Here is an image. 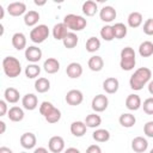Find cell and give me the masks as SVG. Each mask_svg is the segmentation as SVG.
Returning <instances> with one entry per match:
<instances>
[{"instance_id": "cb8c5ba5", "label": "cell", "mask_w": 153, "mask_h": 153, "mask_svg": "<svg viewBox=\"0 0 153 153\" xmlns=\"http://www.w3.org/2000/svg\"><path fill=\"white\" fill-rule=\"evenodd\" d=\"M82 13L87 17H92L97 13L98 11V6H97V2L94 0H86L84 4H82Z\"/></svg>"}, {"instance_id": "f6af8a7d", "label": "cell", "mask_w": 153, "mask_h": 153, "mask_svg": "<svg viewBox=\"0 0 153 153\" xmlns=\"http://www.w3.org/2000/svg\"><path fill=\"white\" fill-rule=\"evenodd\" d=\"M33 2H35V5L36 6H44L45 4H47V0H33Z\"/></svg>"}, {"instance_id": "4316f807", "label": "cell", "mask_w": 153, "mask_h": 153, "mask_svg": "<svg viewBox=\"0 0 153 153\" xmlns=\"http://www.w3.org/2000/svg\"><path fill=\"white\" fill-rule=\"evenodd\" d=\"M118 122H120V124H121L122 127H124V128H131V127L136 123V118H135V116H134L133 114H130V112H124V114H122V115L120 116Z\"/></svg>"}, {"instance_id": "3957f363", "label": "cell", "mask_w": 153, "mask_h": 153, "mask_svg": "<svg viewBox=\"0 0 153 153\" xmlns=\"http://www.w3.org/2000/svg\"><path fill=\"white\" fill-rule=\"evenodd\" d=\"M121 60H120V67L123 71H131L134 69L135 65H136V56H135V51L131 47H124L121 50V55H120Z\"/></svg>"}, {"instance_id": "60d3db41", "label": "cell", "mask_w": 153, "mask_h": 153, "mask_svg": "<svg viewBox=\"0 0 153 153\" xmlns=\"http://www.w3.org/2000/svg\"><path fill=\"white\" fill-rule=\"evenodd\" d=\"M143 32L147 36H153V18H148L145 23H143V27H142Z\"/></svg>"}, {"instance_id": "5b68a950", "label": "cell", "mask_w": 153, "mask_h": 153, "mask_svg": "<svg viewBox=\"0 0 153 153\" xmlns=\"http://www.w3.org/2000/svg\"><path fill=\"white\" fill-rule=\"evenodd\" d=\"M49 27L45 25V24H39V25H36L31 31H30V39L33 42V43H43L48 37H49Z\"/></svg>"}, {"instance_id": "4dcf8cb0", "label": "cell", "mask_w": 153, "mask_h": 153, "mask_svg": "<svg viewBox=\"0 0 153 153\" xmlns=\"http://www.w3.org/2000/svg\"><path fill=\"white\" fill-rule=\"evenodd\" d=\"M84 122L87 126V128H97V127H99L102 124V118H100L99 115H97L96 112H93V114L87 115Z\"/></svg>"}, {"instance_id": "8992f818", "label": "cell", "mask_w": 153, "mask_h": 153, "mask_svg": "<svg viewBox=\"0 0 153 153\" xmlns=\"http://www.w3.org/2000/svg\"><path fill=\"white\" fill-rule=\"evenodd\" d=\"M109 105V99L105 94H97L93 97L92 103H91V108L94 112H103L104 110H106Z\"/></svg>"}, {"instance_id": "7bdbcfd3", "label": "cell", "mask_w": 153, "mask_h": 153, "mask_svg": "<svg viewBox=\"0 0 153 153\" xmlns=\"http://www.w3.org/2000/svg\"><path fill=\"white\" fill-rule=\"evenodd\" d=\"M7 112H8L7 102H6L5 99H4V100H0V116H5Z\"/></svg>"}, {"instance_id": "9c48e42d", "label": "cell", "mask_w": 153, "mask_h": 153, "mask_svg": "<svg viewBox=\"0 0 153 153\" xmlns=\"http://www.w3.org/2000/svg\"><path fill=\"white\" fill-rule=\"evenodd\" d=\"M48 148L53 153H61L65 149V140H63V137H61L59 135L51 136L49 139V142H48Z\"/></svg>"}, {"instance_id": "bcb514c9", "label": "cell", "mask_w": 153, "mask_h": 153, "mask_svg": "<svg viewBox=\"0 0 153 153\" xmlns=\"http://www.w3.org/2000/svg\"><path fill=\"white\" fill-rule=\"evenodd\" d=\"M0 127H1V129H0V134H4L5 130H6V123H5L4 121H0Z\"/></svg>"}, {"instance_id": "74e56055", "label": "cell", "mask_w": 153, "mask_h": 153, "mask_svg": "<svg viewBox=\"0 0 153 153\" xmlns=\"http://www.w3.org/2000/svg\"><path fill=\"white\" fill-rule=\"evenodd\" d=\"M44 118H45V121H47L48 123H51V124L57 123V122L61 120V111H60L57 108H54Z\"/></svg>"}, {"instance_id": "4fadbf2b", "label": "cell", "mask_w": 153, "mask_h": 153, "mask_svg": "<svg viewBox=\"0 0 153 153\" xmlns=\"http://www.w3.org/2000/svg\"><path fill=\"white\" fill-rule=\"evenodd\" d=\"M148 148V141L143 136H136L131 140V149L136 153H143Z\"/></svg>"}, {"instance_id": "b9f144b4", "label": "cell", "mask_w": 153, "mask_h": 153, "mask_svg": "<svg viewBox=\"0 0 153 153\" xmlns=\"http://www.w3.org/2000/svg\"><path fill=\"white\" fill-rule=\"evenodd\" d=\"M143 133L147 137H153V121L146 122V124L143 126Z\"/></svg>"}, {"instance_id": "d6986e66", "label": "cell", "mask_w": 153, "mask_h": 153, "mask_svg": "<svg viewBox=\"0 0 153 153\" xmlns=\"http://www.w3.org/2000/svg\"><path fill=\"white\" fill-rule=\"evenodd\" d=\"M66 73L71 79H78L82 74V67L79 62H71L66 68Z\"/></svg>"}, {"instance_id": "d6a6232c", "label": "cell", "mask_w": 153, "mask_h": 153, "mask_svg": "<svg viewBox=\"0 0 153 153\" xmlns=\"http://www.w3.org/2000/svg\"><path fill=\"white\" fill-rule=\"evenodd\" d=\"M92 137L97 142H106L110 140V133L106 129H96L92 134Z\"/></svg>"}, {"instance_id": "2e32d148", "label": "cell", "mask_w": 153, "mask_h": 153, "mask_svg": "<svg viewBox=\"0 0 153 153\" xmlns=\"http://www.w3.org/2000/svg\"><path fill=\"white\" fill-rule=\"evenodd\" d=\"M126 106H127V109L130 110V111H136V110H139V109L142 106V102H141L140 96H139V94H135V93L129 94V96L127 97V99H126Z\"/></svg>"}, {"instance_id": "f35d334b", "label": "cell", "mask_w": 153, "mask_h": 153, "mask_svg": "<svg viewBox=\"0 0 153 153\" xmlns=\"http://www.w3.org/2000/svg\"><path fill=\"white\" fill-rule=\"evenodd\" d=\"M54 108H55V106H54L50 102H47V100H45V102H42L41 105H39V114H41L42 116L45 117V116H47Z\"/></svg>"}, {"instance_id": "681fc988", "label": "cell", "mask_w": 153, "mask_h": 153, "mask_svg": "<svg viewBox=\"0 0 153 153\" xmlns=\"http://www.w3.org/2000/svg\"><path fill=\"white\" fill-rule=\"evenodd\" d=\"M2 152H7V153H12V151L10 148H6V147H0V153Z\"/></svg>"}, {"instance_id": "11a10c76", "label": "cell", "mask_w": 153, "mask_h": 153, "mask_svg": "<svg viewBox=\"0 0 153 153\" xmlns=\"http://www.w3.org/2000/svg\"><path fill=\"white\" fill-rule=\"evenodd\" d=\"M151 153H153V148H152V149H151Z\"/></svg>"}, {"instance_id": "816d5d0a", "label": "cell", "mask_w": 153, "mask_h": 153, "mask_svg": "<svg viewBox=\"0 0 153 153\" xmlns=\"http://www.w3.org/2000/svg\"><path fill=\"white\" fill-rule=\"evenodd\" d=\"M4 14H5V10H4V7H1V19L4 18Z\"/></svg>"}, {"instance_id": "30bf717a", "label": "cell", "mask_w": 153, "mask_h": 153, "mask_svg": "<svg viewBox=\"0 0 153 153\" xmlns=\"http://www.w3.org/2000/svg\"><path fill=\"white\" fill-rule=\"evenodd\" d=\"M25 59L31 63H36L42 59V50L36 45H30L25 49Z\"/></svg>"}, {"instance_id": "f1b7e54d", "label": "cell", "mask_w": 153, "mask_h": 153, "mask_svg": "<svg viewBox=\"0 0 153 153\" xmlns=\"http://www.w3.org/2000/svg\"><path fill=\"white\" fill-rule=\"evenodd\" d=\"M139 54L142 57H149L153 55V43L151 41H143L139 45Z\"/></svg>"}, {"instance_id": "d590c367", "label": "cell", "mask_w": 153, "mask_h": 153, "mask_svg": "<svg viewBox=\"0 0 153 153\" xmlns=\"http://www.w3.org/2000/svg\"><path fill=\"white\" fill-rule=\"evenodd\" d=\"M100 37L104 39V41H112L115 38V35H114V27L112 25H104L102 29H100Z\"/></svg>"}, {"instance_id": "d4e9b609", "label": "cell", "mask_w": 153, "mask_h": 153, "mask_svg": "<svg viewBox=\"0 0 153 153\" xmlns=\"http://www.w3.org/2000/svg\"><path fill=\"white\" fill-rule=\"evenodd\" d=\"M78 42H79V37L74 31H71V32L68 31V33L62 39V43L67 49H73L74 47H76Z\"/></svg>"}, {"instance_id": "f907efd6", "label": "cell", "mask_w": 153, "mask_h": 153, "mask_svg": "<svg viewBox=\"0 0 153 153\" xmlns=\"http://www.w3.org/2000/svg\"><path fill=\"white\" fill-rule=\"evenodd\" d=\"M66 152H67V153H68V152H75V153H79V149H78V148H74V147H71V148H67Z\"/></svg>"}, {"instance_id": "44dd1931", "label": "cell", "mask_w": 153, "mask_h": 153, "mask_svg": "<svg viewBox=\"0 0 153 153\" xmlns=\"http://www.w3.org/2000/svg\"><path fill=\"white\" fill-rule=\"evenodd\" d=\"M12 45L17 50H23L26 48V37L23 32H16L12 36Z\"/></svg>"}, {"instance_id": "ac0fdd59", "label": "cell", "mask_w": 153, "mask_h": 153, "mask_svg": "<svg viewBox=\"0 0 153 153\" xmlns=\"http://www.w3.org/2000/svg\"><path fill=\"white\" fill-rule=\"evenodd\" d=\"M68 27H67V25L62 22V23H57V24H55L54 25V27H53V37L56 39V41H62L63 38H65V36L68 33Z\"/></svg>"}, {"instance_id": "7a4b0ae2", "label": "cell", "mask_w": 153, "mask_h": 153, "mask_svg": "<svg viewBox=\"0 0 153 153\" xmlns=\"http://www.w3.org/2000/svg\"><path fill=\"white\" fill-rule=\"evenodd\" d=\"M2 69L8 78H17L22 73V65L17 57L6 56L2 60Z\"/></svg>"}, {"instance_id": "52a82bcc", "label": "cell", "mask_w": 153, "mask_h": 153, "mask_svg": "<svg viewBox=\"0 0 153 153\" xmlns=\"http://www.w3.org/2000/svg\"><path fill=\"white\" fill-rule=\"evenodd\" d=\"M66 102L67 104L72 105V106H76L80 105L84 100V94L80 90H69L66 94Z\"/></svg>"}, {"instance_id": "9a60e30c", "label": "cell", "mask_w": 153, "mask_h": 153, "mask_svg": "<svg viewBox=\"0 0 153 153\" xmlns=\"http://www.w3.org/2000/svg\"><path fill=\"white\" fill-rule=\"evenodd\" d=\"M118 87H120V82H118V79L114 78V76H110V78H106L104 81H103V90L109 93V94H114L118 91Z\"/></svg>"}, {"instance_id": "c3c4849f", "label": "cell", "mask_w": 153, "mask_h": 153, "mask_svg": "<svg viewBox=\"0 0 153 153\" xmlns=\"http://www.w3.org/2000/svg\"><path fill=\"white\" fill-rule=\"evenodd\" d=\"M39 152L47 153V152H48V149H47V148H43V147H38V148H36V149H35V153H39Z\"/></svg>"}, {"instance_id": "5bb4252c", "label": "cell", "mask_w": 153, "mask_h": 153, "mask_svg": "<svg viewBox=\"0 0 153 153\" xmlns=\"http://www.w3.org/2000/svg\"><path fill=\"white\" fill-rule=\"evenodd\" d=\"M37 143V137L33 133H24L20 136V145L25 149H32Z\"/></svg>"}, {"instance_id": "7c38bea8", "label": "cell", "mask_w": 153, "mask_h": 153, "mask_svg": "<svg viewBox=\"0 0 153 153\" xmlns=\"http://www.w3.org/2000/svg\"><path fill=\"white\" fill-rule=\"evenodd\" d=\"M22 105L25 110H29V111H32L37 108L38 105V99H37V96H35L33 93H26L23 98H22Z\"/></svg>"}, {"instance_id": "836d02e7", "label": "cell", "mask_w": 153, "mask_h": 153, "mask_svg": "<svg viewBox=\"0 0 153 153\" xmlns=\"http://www.w3.org/2000/svg\"><path fill=\"white\" fill-rule=\"evenodd\" d=\"M114 27V35H115V38L117 39H122L127 36V26L123 24V23H116L115 25H112Z\"/></svg>"}, {"instance_id": "e0dca14e", "label": "cell", "mask_w": 153, "mask_h": 153, "mask_svg": "<svg viewBox=\"0 0 153 153\" xmlns=\"http://www.w3.org/2000/svg\"><path fill=\"white\" fill-rule=\"evenodd\" d=\"M86 130H87V126L82 121H74L71 124V133L75 137L84 136L86 134Z\"/></svg>"}, {"instance_id": "7402d4cb", "label": "cell", "mask_w": 153, "mask_h": 153, "mask_svg": "<svg viewBox=\"0 0 153 153\" xmlns=\"http://www.w3.org/2000/svg\"><path fill=\"white\" fill-rule=\"evenodd\" d=\"M88 68L92 71V72H100L104 67V60L102 59V56H98V55H93L90 57L88 62Z\"/></svg>"}, {"instance_id": "f546056e", "label": "cell", "mask_w": 153, "mask_h": 153, "mask_svg": "<svg viewBox=\"0 0 153 153\" xmlns=\"http://www.w3.org/2000/svg\"><path fill=\"white\" fill-rule=\"evenodd\" d=\"M39 20V13L37 11H29L24 14V24L26 26H35Z\"/></svg>"}, {"instance_id": "277c9868", "label": "cell", "mask_w": 153, "mask_h": 153, "mask_svg": "<svg viewBox=\"0 0 153 153\" xmlns=\"http://www.w3.org/2000/svg\"><path fill=\"white\" fill-rule=\"evenodd\" d=\"M63 23L72 31H81L87 25V22L82 16H78V14H73V13H69V14L65 16Z\"/></svg>"}, {"instance_id": "ab89813d", "label": "cell", "mask_w": 153, "mask_h": 153, "mask_svg": "<svg viewBox=\"0 0 153 153\" xmlns=\"http://www.w3.org/2000/svg\"><path fill=\"white\" fill-rule=\"evenodd\" d=\"M142 108H143V111L147 115H153V97H149V98L145 99L143 104H142Z\"/></svg>"}, {"instance_id": "8d00e7d4", "label": "cell", "mask_w": 153, "mask_h": 153, "mask_svg": "<svg viewBox=\"0 0 153 153\" xmlns=\"http://www.w3.org/2000/svg\"><path fill=\"white\" fill-rule=\"evenodd\" d=\"M100 48V41L97 37H90L86 41V50L88 53H96L97 50H99Z\"/></svg>"}, {"instance_id": "1f68e13d", "label": "cell", "mask_w": 153, "mask_h": 153, "mask_svg": "<svg viewBox=\"0 0 153 153\" xmlns=\"http://www.w3.org/2000/svg\"><path fill=\"white\" fill-rule=\"evenodd\" d=\"M50 88V81L47 78H38L35 81V90L38 93H45Z\"/></svg>"}, {"instance_id": "f5cc1de1", "label": "cell", "mask_w": 153, "mask_h": 153, "mask_svg": "<svg viewBox=\"0 0 153 153\" xmlns=\"http://www.w3.org/2000/svg\"><path fill=\"white\" fill-rule=\"evenodd\" d=\"M54 2H56V4H61V2H63L65 0H53Z\"/></svg>"}, {"instance_id": "8fae6325", "label": "cell", "mask_w": 153, "mask_h": 153, "mask_svg": "<svg viewBox=\"0 0 153 153\" xmlns=\"http://www.w3.org/2000/svg\"><path fill=\"white\" fill-rule=\"evenodd\" d=\"M116 16H117V12L112 6H104L99 11V18L105 23H111L112 20L116 19Z\"/></svg>"}, {"instance_id": "ffe728a7", "label": "cell", "mask_w": 153, "mask_h": 153, "mask_svg": "<svg viewBox=\"0 0 153 153\" xmlns=\"http://www.w3.org/2000/svg\"><path fill=\"white\" fill-rule=\"evenodd\" d=\"M43 69L48 74H55L60 69V62L54 57H49L43 62Z\"/></svg>"}, {"instance_id": "6da1fadb", "label": "cell", "mask_w": 153, "mask_h": 153, "mask_svg": "<svg viewBox=\"0 0 153 153\" xmlns=\"http://www.w3.org/2000/svg\"><path fill=\"white\" fill-rule=\"evenodd\" d=\"M152 76V71L147 67H140L137 68L134 74L130 76L129 79V86L131 90L134 91H140L143 88V86L149 82Z\"/></svg>"}, {"instance_id": "ba28073f", "label": "cell", "mask_w": 153, "mask_h": 153, "mask_svg": "<svg viewBox=\"0 0 153 153\" xmlns=\"http://www.w3.org/2000/svg\"><path fill=\"white\" fill-rule=\"evenodd\" d=\"M7 12L12 17H19L26 13V5L22 1H14L8 4L7 6Z\"/></svg>"}, {"instance_id": "484cf974", "label": "cell", "mask_w": 153, "mask_h": 153, "mask_svg": "<svg viewBox=\"0 0 153 153\" xmlns=\"http://www.w3.org/2000/svg\"><path fill=\"white\" fill-rule=\"evenodd\" d=\"M7 116H8L10 121H12V122H20L24 118V111L19 106H12L8 109Z\"/></svg>"}, {"instance_id": "db71d44e", "label": "cell", "mask_w": 153, "mask_h": 153, "mask_svg": "<svg viewBox=\"0 0 153 153\" xmlns=\"http://www.w3.org/2000/svg\"><path fill=\"white\" fill-rule=\"evenodd\" d=\"M96 2H100V4H103V2H105L106 0H94Z\"/></svg>"}, {"instance_id": "603a6c76", "label": "cell", "mask_w": 153, "mask_h": 153, "mask_svg": "<svg viewBox=\"0 0 153 153\" xmlns=\"http://www.w3.org/2000/svg\"><path fill=\"white\" fill-rule=\"evenodd\" d=\"M4 98L7 103H11V104H16L19 98H20V94H19V91L14 87H7L4 92Z\"/></svg>"}, {"instance_id": "7dc6e473", "label": "cell", "mask_w": 153, "mask_h": 153, "mask_svg": "<svg viewBox=\"0 0 153 153\" xmlns=\"http://www.w3.org/2000/svg\"><path fill=\"white\" fill-rule=\"evenodd\" d=\"M148 92L153 96V80H149V82H148Z\"/></svg>"}, {"instance_id": "83f0119b", "label": "cell", "mask_w": 153, "mask_h": 153, "mask_svg": "<svg viewBox=\"0 0 153 153\" xmlns=\"http://www.w3.org/2000/svg\"><path fill=\"white\" fill-rule=\"evenodd\" d=\"M127 22H128V25L133 29L135 27H139L141 24H142V14L140 12H130L128 18H127Z\"/></svg>"}, {"instance_id": "e575fe53", "label": "cell", "mask_w": 153, "mask_h": 153, "mask_svg": "<svg viewBox=\"0 0 153 153\" xmlns=\"http://www.w3.org/2000/svg\"><path fill=\"white\" fill-rule=\"evenodd\" d=\"M39 73H41V67H39L38 65H36V63H31V65H29V66L25 68V75H26V78H29V79H35V78H37V76L39 75Z\"/></svg>"}, {"instance_id": "ee69618b", "label": "cell", "mask_w": 153, "mask_h": 153, "mask_svg": "<svg viewBox=\"0 0 153 153\" xmlns=\"http://www.w3.org/2000/svg\"><path fill=\"white\" fill-rule=\"evenodd\" d=\"M87 153H100L102 152V148L98 146V145H91L87 147Z\"/></svg>"}]
</instances>
